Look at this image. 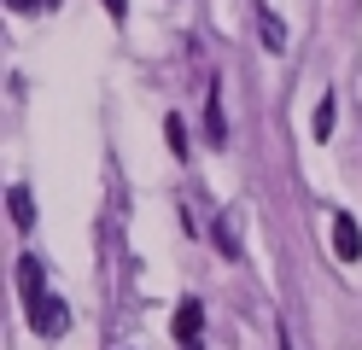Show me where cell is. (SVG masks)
Listing matches in <instances>:
<instances>
[{
    "instance_id": "6da1fadb",
    "label": "cell",
    "mask_w": 362,
    "mask_h": 350,
    "mask_svg": "<svg viewBox=\"0 0 362 350\" xmlns=\"http://www.w3.org/2000/svg\"><path fill=\"white\" fill-rule=\"evenodd\" d=\"M24 310H30V327H35L41 339H59L64 327H71V310H64L53 292H30V298H24Z\"/></svg>"
},
{
    "instance_id": "7a4b0ae2",
    "label": "cell",
    "mask_w": 362,
    "mask_h": 350,
    "mask_svg": "<svg viewBox=\"0 0 362 350\" xmlns=\"http://www.w3.org/2000/svg\"><path fill=\"white\" fill-rule=\"evenodd\" d=\"M333 257L339 263H356L362 257V228H356L351 210H333Z\"/></svg>"
},
{
    "instance_id": "3957f363",
    "label": "cell",
    "mask_w": 362,
    "mask_h": 350,
    "mask_svg": "<svg viewBox=\"0 0 362 350\" xmlns=\"http://www.w3.org/2000/svg\"><path fill=\"white\" fill-rule=\"evenodd\" d=\"M205 140H211V146H228V117H222V82H211V93H205Z\"/></svg>"
},
{
    "instance_id": "277c9868",
    "label": "cell",
    "mask_w": 362,
    "mask_h": 350,
    "mask_svg": "<svg viewBox=\"0 0 362 350\" xmlns=\"http://www.w3.org/2000/svg\"><path fill=\"white\" fill-rule=\"evenodd\" d=\"M170 327H175V339H181V344H193L199 333H205V303H199V298H187V303L175 310V321H170Z\"/></svg>"
},
{
    "instance_id": "5b68a950",
    "label": "cell",
    "mask_w": 362,
    "mask_h": 350,
    "mask_svg": "<svg viewBox=\"0 0 362 350\" xmlns=\"http://www.w3.org/2000/svg\"><path fill=\"white\" fill-rule=\"evenodd\" d=\"M6 204H12V222H18V228H35V204H30V187H12V193H6Z\"/></svg>"
},
{
    "instance_id": "8992f818",
    "label": "cell",
    "mask_w": 362,
    "mask_h": 350,
    "mask_svg": "<svg viewBox=\"0 0 362 350\" xmlns=\"http://www.w3.org/2000/svg\"><path fill=\"white\" fill-rule=\"evenodd\" d=\"M257 23H263V47H269V53H281V47H286V23L269 12V6L257 12Z\"/></svg>"
},
{
    "instance_id": "52a82bcc",
    "label": "cell",
    "mask_w": 362,
    "mask_h": 350,
    "mask_svg": "<svg viewBox=\"0 0 362 350\" xmlns=\"http://www.w3.org/2000/svg\"><path fill=\"white\" fill-rule=\"evenodd\" d=\"M18 286H24V298L30 292H47V286H41V257H18Z\"/></svg>"
},
{
    "instance_id": "ba28073f",
    "label": "cell",
    "mask_w": 362,
    "mask_h": 350,
    "mask_svg": "<svg viewBox=\"0 0 362 350\" xmlns=\"http://www.w3.org/2000/svg\"><path fill=\"white\" fill-rule=\"evenodd\" d=\"M164 140L175 152H187V129H181V117H164Z\"/></svg>"
},
{
    "instance_id": "9c48e42d",
    "label": "cell",
    "mask_w": 362,
    "mask_h": 350,
    "mask_svg": "<svg viewBox=\"0 0 362 350\" xmlns=\"http://www.w3.org/2000/svg\"><path fill=\"white\" fill-rule=\"evenodd\" d=\"M327 134H333V100L315 105V140H327Z\"/></svg>"
},
{
    "instance_id": "30bf717a",
    "label": "cell",
    "mask_w": 362,
    "mask_h": 350,
    "mask_svg": "<svg viewBox=\"0 0 362 350\" xmlns=\"http://www.w3.org/2000/svg\"><path fill=\"white\" fill-rule=\"evenodd\" d=\"M216 245H222V251L234 257V245H240V240H234V228H228V222H216Z\"/></svg>"
},
{
    "instance_id": "8fae6325",
    "label": "cell",
    "mask_w": 362,
    "mask_h": 350,
    "mask_svg": "<svg viewBox=\"0 0 362 350\" xmlns=\"http://www.w3.org/2000/svg\"><path fill=\"white\" fill-rule=\"evenodd\" d=\"M105 12L111 18H129V0H105Z\"/></svg>"
}]
</instances>
